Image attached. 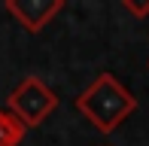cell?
I'll return each mask as SVG.
<instances>
[{
  "label": "cell",
  "instance_id": "cell-1",
  "mask_svg": "<svg viewBox=\"0 0 149 146\" xmlns=\"http://www.w3.org/2000/svg\"><path fill=\"white\" fill-rule=\"evenodd\" d=\"M76 110L91 122V128L97 134H113L137 110V97L113 73H97L76 95Z\"/></svg>",
  "mask_w": 149,
  "mask_h": 146
},
{
  "label": "cell",
  "instance_id": "cell-3",
  "mask_svg": "<svg viewBox=\"0 0 149 146\" xmlns=\"http://www.w3.org/2000/svg\"><path fill=\"white\" fill-rule=\"evenodd\" d=\"M3 9L9 12L28 34H40V31L64 9V0H3Z\"/></svg>",
  "mask_w": 149,
  "mask_h": 146
},
{
  "label": "cell",
  "instance_id": "cell-4",
  "mask_svg": "<svg viewBox=\"0 0 149 146\" xmlns=\"http://www.w3.org/2000/svg\"><path fill=\"white\" fill-rule=\"evenodd\" d=\"M24 134H28V128H24L9 110L0 107V146H18L24 140Z\"/></svg>",
  "mask_w": 149,
  "mask_h": 146
},
{
  "label": "cell",
  "instance_id": "cell-5",
  "mask_svg": "<svg viewBox=\"0 0 149 146\" xmlns=\"http://www.w3.org/2000/svg\"><path fill=\"white\" fill-rule=\"evenodd\" d=\"M122 9L131 12L134 18H146L149 15V0H122Z\"/></svg>",
  "mask_w": 149,
  "mask_h": 146
},
{
  "label": "cell",
  "instance_id": "cell-2",
  "mask_svg": "<svg viewBox=\"0 0 149 146\" xmlns=\"http://www.w3.org/2000/svg\"><path fill=\"white\" fill-rule=\"evenodd\" d=\"M58 104H61L58 95L40 76H33V73L24 76L22 82L9 91V97H6V110H9L24 128H37V125H43L46 119L58 110Z\"/></svg>",
  "mask_w": 149,
  "mask_h": 146
}]
</instances>
